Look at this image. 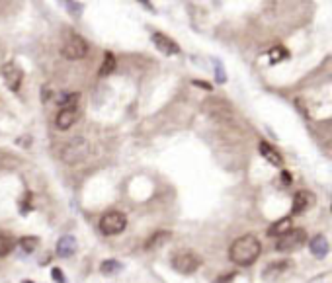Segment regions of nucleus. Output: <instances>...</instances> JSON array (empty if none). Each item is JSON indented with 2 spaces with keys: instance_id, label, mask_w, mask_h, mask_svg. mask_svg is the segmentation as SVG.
Returning <instances> with one entry per match:
<instances>
[{
  "instance_id": "nucleus-24",
  "label": "nucleus",
  "mask_w": 332,
  "mask_h": 283,
  "mask_svg": "<svg viewBox=\"0 0 332 283\" xmlns=\"http://www.w3.org/2000/svg\"><path fill=\"white\" fill-rule=\"evenodd\" d=\"M53 277H55V281H59V283H65V277H63V273H61V269H53Z\"/></svg>"
},
{
  "instance_id": "nucleus-13",
  "label": "nucleus",
  "mask_w": 332,
  "mask_h": 283,
  "mask_svg": "<svg viewBox=\"0 0 332 283\" xmlns=\"http://www.w3.org/2000/svg\"><path fill=\"white\" fill-rule=\"evenodd\" d=\"M74 252H76V240H74V236L67 234V236H63V238L57 242V256H59V258H69V256H73Z\"/></svg>"
},
{
  "instance_id": "nucleus-9",
  "label": "nucleus",
  "mask_w": 332,
  "mask_h": 283,
  "mask_svg": "<svg viewBox=\"0 0 332 283\" xmlns=\"http://www.w3.org/2000/svg\"><path fill=\"white\" fill-rule=\"evenodd\" d=\"M314 194H311L309 190H299L293 195V203H291V213L293 215H301L305 211H309L314 205Z\"/></svg>"
},
{
  "instance_id": "nucleus-5",
  "label": "nucleus",
  "mask_w": 332,
  "mask_h": 283,
  "mask_svg": "<svg viewBox=\"0 0 332 283\" xmlns=\"http://www.w3.org/2000/svg\"><path fill=\"white\" fill-rule=\"evenodd\" d=\"M61 53H63V57H65V59H69V61L84 59V57L88 55V43H86V39H84V37H80V35L73 34V35H69V37H67V41H65V45H63Z\"/></svg>"
},
{
  "instance_id": "nucleus-22",
  "label": "nucleus",
  "mask_w": 332,
  "mask_h": 283,
  "mask_svg": "<svg viewBox=\"0 0 332 283\" xmlns=\"http://www.w3.org/2000/svg\"><path fill=\"white\" fill-rule=\"evenodd\" d=\"M268 57H270L272 63H277V61H281L283 57H287V53L283 51V47H274V49H270Z\"/></svg>"
},
{
  "instance_id": "nucleus-27",
  "label": "nucleus",
  "mask_w": 332,
  "mask_h": 283,
  "mask_svg": "<svg viewBox=\"0 0 332 283\" xmlns=\"http://www.w3.org/2000/svg\"><path fill=\"white\" fill-rule=\"evenodd\" d=\"M139 2H141L143 6H147L148 10H154V8H152V4H150V0H139Z\"/></svg>"
},
{
  "instance_id": "nucleus-19",
  "label": "nucleus",
  "mask_w": 332,
  "mask_h": 283,
  "mask_svg": "<svg viewBox=\"0 0 332 283\" xmlns=\"http://www.w3.org/2000/svg\"><path fill=\"white\" fill-rule=\"evenodd\" d=\"M100 269H102V273H106V275H113V273L121 271V264H119L117 260H106V262H102Z\"/></svg>"
},
{
  "instance_id": "nucleus-1",
  "label": "nucleus",
  "mask_w": 332,
  "mask_h": 283,
  "mask_svg": "<svg viewBox=\"0 0 332 283\" xmlns=\"http://www.w3.org/2000/svg\"><path fill=\"white\" fill-rule=\"evenodd\" d=\"M260 252H262V246H260V240L254 236V234H242L240 238H237L231 248H229V258L237 264V265H252L258 258H260Z\"/></svg>"
},
{
  "instance_id": "nucleus-17",
  "label": "nucleus",
  "mask_w": 332,
  "mask_h": 283,
  "mask_svg": "<svg viewBox=\"0 0 332 283\" xmlns=\"http://www.w3.org/2000/svg\"><path fill=\"white\" fill-rule=\"evenodd\" d=\"M14 236L8 234V232H0V258H6L12 250H14Z\"/></svg>"
},
{
  "instance_id": "nucleus-25",
  "label": "nucleus",
  "mask_w": 332,
  "mask_h": 283,
  "mask_svg": "<svg viewBox=\"0 0 332 283\" xmlns=\"http://www.w3.org/2000/svg\"><path fill=\"white\" fill-rule=\"evenodd\" d=\"M194 84H196V86H200V88H205V90H211V84H207V82H200V80H194Z\"/></svg>"
},
{
  "instance_id": "nucleus-16",
  "label": "nucleus",
  "mask_w": 332,
  "mask_h": 283,
  "mask_svg": "<svg viewBox=\"0 0 332 283\" xmlns=\"http://www.w3.org/2000/svg\"><path fill=\"white\" fill-rule=\"evenodd\" d=\"M291 267V262L289 260H283V262H272L266 269H264V277H277L281 275L285 269Z\"/></svg>"
},
{
  "instance_id": "nucleus-6",
  "label": "nucleus",
  "mask_w": 332,
  "mask_h": 283,
  "mask_svg": "<svg viewBox=\"0 0 332 283\" xmlns=\"http://www.w3.org/2000/svg\"><path fill=\"white\" fill-rule=\"evenodd\" d=\"M307 240V232L303 229H289L285 234H281L276 242V250L277 252H293L297 248H301Z\"/></svg>"
},
{
  "instance_id": "nucleus-21",
  "label": "nucleus",
  "mask_w": 332,
  "mask_h": 283,
  "mask_svg": "<svg viewBox=\"0 0 332 283\" xmlns=\"http://www.w3.org/2000/svg\"><path fill=\"white\" fill-rule=\"evenodd\" d=\"M213 63H215V80H217L219 84H225V82H227V72H225L223 63H221L219 59H213Z\"/></svg>"
},
{
  "instance_id": "nucleus-12",
  "label": "nucleus",
  "mask_w": 332,
  "mask_h": 283,
  "mask_svg": "<svg viewBox=\"0 0 332 283\" xmlns=\"http://www.w3.org/2000/svg\"><path fill=\"white\" fill-rule=\"evenodd\" d=\"M172 238L170 230H156L150 234V238L145 242V250H156V248H162L166 242Z\"/></svg>"
},
{
  "instance_id": "nucleus-2",
  "label": "nucleus",
  "mask_w": 332,
  "mask_h": 283,
  "mask_svg": "<svg viewBox=\"0 0 332 283\" xmlns=\"http://www.w3.org/2000/svg\"><path fill=\"white\" fill-rule=\"evenodd\" d=\"M202 109L213 117L215 121L219 123H229L233 121V107L225 102V100H219V98H207L203 104H202Z\"/></svg>"
},
{
  "instance_id": "nucleus-8",
  "label": "nucleus",
  "mask_w": 332,
  "mask_h": 283,
  "mask_svg": "<svg viewBox=\"0 0 332 283\" xmlns=\"http://www.w3.org/2000/svg\"><path fill=\"white\" fill-rule=\"evenodd\" d=\"M150 39H152V43L156 45V49H158L160 53H164V55H178V53H180V45H178L172 37H168L166 34H162V32H154V34L150 35Z\"/></svg>"
},
{
  "instance_id": "nucleus-18",
  "label": "nucleus",
  "mask_w": 332,
  "mask_h": 283,
  "mask_svg": "<svg viewBox=\"0 0 332 283\" xmlns=\"http://www.w3.org/2000/svg\"><path fill=\"white\" fill-rule=\"evenodd\" d=\"M115 71V57L108 51L106 55H104V63H102V67H100V76H108V74H111Z\"/></svg>"
},
{
  "instance_id": "nucleus-15",
  "label": "nucleus",
  "mask_w": 332,
  "mask_h": 283,
  "mask_svg": "<svg viewBox=\"0 0 332 283\" xmlns=\"http://www.w3.org/2000/svg\"><path fill=\"white\" fill-rule=\"evenodd\" d=\"M289 229H291V217H283V219H279V221H276V223L270 225L268 236H277V238H279V236L285 234Z\"/></svg>"
},
{
  "instance_id": "nucleus-10",
  "label": "nucleus",
  "mask_w": 332,
  "mask_h": 283,
  "mask_svg": "<svg viewBox=\"0 0 332 283\" xmlns=\"http://www.w3.org/2000/svg\"><path fill=\"white\" fill-rule=\"evenodd\" d=\"M2 74H4V80H6L8 88L14 90V92H18V88H20V84H22V80H24L22 69H20L16 63H6V65L2 67Z\"/></svg>"
},
{
  "instance_id": "nucleus-4",
  "label": "nucleus",
  "mask_w": 332,
  "mask_h": 283,
  "mask_svg": "<svg viewBox=\"0 0 332 283\" xmlns=\"http://www.w3.org/2000/svg\"><path fill=\"white\" fill-rule=\"evenodd\" d=\"M127 227V217L121 211H108L102 219H100V230L106 236H113L123 232Z\"/></svg>"
},
{
  "instance_id": "nucleus-3",
  "label": "nucleus",
  "mask_w": 332,
  "mask_h": 283,
  "mask_svg": "<svg viewBox=\"0 0 332 283\" xmlns=\"http://www.w3.org/2000/svg\"><path fill=\"white\" fill-rule=\"evenodd\" d=\"M200 265H202V258H200L196 252H192V250H180L178 254L172 256V267H174L178 273L190 275V273H194Z\"/></svg>"
},
{
  "instance_id": "nucleus-14",
  "label": "nucleus",
  "mask_w": 332,
  "mask_h": 283,
  "mask_svg": "<svg viewBox=\"0 0 332 283\" xmlns=\"http://www.w3.org/2000/svg\"><path fill=\"white\" fill-rule=\"evenodd\" d=\"M330 246H328V240L322 236V234H316L313 240H311V254L318 260H322L326 254H328Z\"/></svg>"
},
{
  "instance_id": "nucleus-11",
  "label": "nucleus",
  "mask_w": 332,
  "mask_h": 283,
  "mask_svg": "<svg viewBox=\"0 0 332 283\" xmlns=\"http://www.w3.org/2000/svg\"><path fill=\"white\" fill-rule=\"evenodd\" d=\"M258 151H260V155H262L272 166H277V168L283 166V157H281V153H279L274 145H270L268 141H262V143L258 145Z\"/></svg>"
},
{
  "instance_id": "nucleus-26",
  "label": "nucleus",
  "mask_w": 332,
  "mask_h": 283,
  "mask_svg": "<svg viewBox=\"0 0 332 283\" xmlns=\"http://www.w3.org/2000/svg\"><path fill=\"white\" fill-rule=\"evenodd\" d=\"M233 277H235L233 273H231V275H227V277H219L221 281H217V283H231V281H233Z\"/></svg>"
},
{
  "instance_id": "nucleus-23",
  "label": "nucleus",
  "mask_w": 332,
  "mask_h": 283,
  "mask_svg": "<svg viewBox=\"0 0 332 283\" xmlns=\"http://www.w3.org/2000/svg\"><path fill=\"white\" fill-rule=\"evenodd\" d=\"M279 178H281V184H285V186L291 184V174H289L287 170H281V176H279Z\"/></svg>"
},
{
  "instance_id": "nucleus-7",
  "label": "nucleus",
  "mask_w": 332,
  "mask_h": 283,
  "mask_svg": "<svg viewBox=\"0 0 332 283\" xmlns=\"http://www.w3.org/2000/svg\"><path fill=\"white\" fill-rule=\"evenodd\" d=\"M78 117H80L78 104H76V106H65V107H61V111L57 113V117H55V125H57V129L67 131L69 127H73V125L78 121Z\"/></svg>"
},
{
  "instance_id": "nucleus-28",
  "label": "nucleus",
  "mask_w": 332,
  "mask_h": 283,
  "mask_svg": "<svg viewBox=\"0 0 332 283\" xmlns=\"http://www.w3.org/2000/svg\"><path fill=\"white\" fill-rule=\"evenodd\" d=\"M0 166H2V159H0Z\"/></svg>"
},
{
  "instance_id": "nucleus-20",
  "label": "nucleus",
  "mask_w": 332,
  "mask_h": 283,
  "mask_svg": "<svg viewBox=\"0 0 332 283\" xmlns=\"http://www.w3.org/2000/svg\"><path fill=\"white\" fill-rule=\"evenodd\" d=\"M37 244H39V238L37 236H24L20 240V246H22L24 252H34L37 248Z\"/></svg>"
}]
</instances>
